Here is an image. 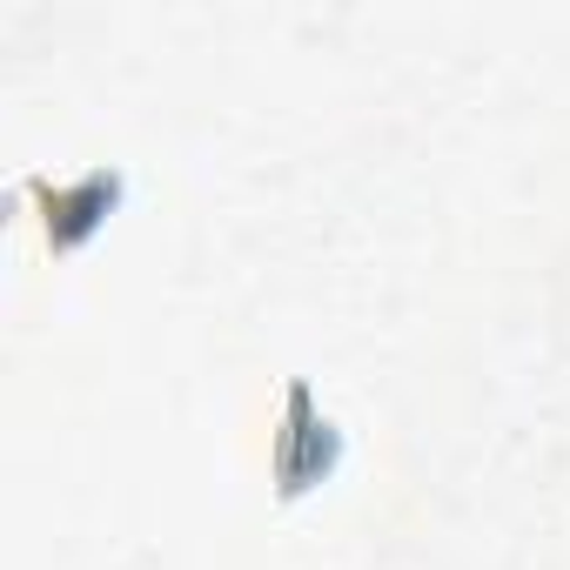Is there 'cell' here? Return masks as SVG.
I'll use <instances>...</instances> for the list:
<instances>
[{
    "mask_svg": "<svg viewBox=\"0 0 570 570\" xmlns=\"http://www.w3.org/2000/svg\"><path fill=\"white\" fill-rule=\"evenodd\" d=\"M336 463H343V436L316 416L309 390L296 383V390H289V430H282V443H275V483H282V497L316 490Z\"/></svg>",
    "mask_w": 570,
    "mask_h": 570,
    "instance_id": "obj_1",
    "label": "cell"
},
{
    "mask_svg": "<svg viewBox=\"0 0 570 570\" xmlns=\"http://www.w3.org/2000/svg\"><path fill=\"white\" fill-rule=\"evenodd\" d=\"M115 195H121V175H88L81 188H41V202H48V242H55V255H68V248H81L101 222H108V208H115Z\"/></svg>",
    "mask_w": 570,
    "mask_h": 570,
    "instance_id": "obj_2",
    "label": "cell"
}]
</instances>
